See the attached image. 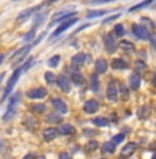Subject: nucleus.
<instances>
[{
  "label": "nucleus",
  "instance_id": "1",
  "mask_svg": "<svg viewBox=\"0 0 156 159\" xmlns=\"http://www.w3.org/2000/svg\"><path fill=\"white\" fill-rule=\"evenodd\" d=\"M33 58H29L28 61H26L25 64H24L22 66H20V68H17L15 71L13 72V75H11V78H10V80H8V83H7V86H6V89H4V94H3V97H2V102L4 101L6 98H7L8 96H10L11 93H13V89H14V86H15V83L18 82V79H20V76H21V73L22 72H25L26 69H29L30 68V65L33 64Z\"/></svg>",
  "mask_w": 156,
  "mask_h": 159
},
{
  "label": "nucleus",
  "instance_id": "2",
  "mask_svg": "<svg viewBox=\"0 0 156 159\" xmlns=\"http://www.w3.org/2000/svg\"><path fill=\"white\" fill-rule=\"evenodd\" d=\"M76 22H78V18H76V17H73V18H69V20L64 21V22H62V24H61V25H60V26H58V28H57L56 30H54V32H53V33H51V36H50V40H51V42H53V40H54V39H56V38H57V36H60V35H61V33H62V32H65V30H66V29H69V28H71V26H72V25H75V24H76Z\"/></svg>",
  "mask_w": 156,
  "mask_h": 159
},
{
  "label": "nucleus",
  "instance_id": "3",
  "mask_svg": "<svg viewBox=\"0 0 156 159\" xmlns=\"http://www.w3.org/2000/svg\"><path fill=\"white\" fill-rule=\"evenodd\" d=\"M32 46H33V44H29V46H25V47L20 48V50H18L17 53H15L14 56L11 57V65L15 66V65H17V64L22 62V61H24V58H25L26 56H28V53L30 51V48H32Z\"/></svg>",
  "mask_w": 156,
  "mask_h": 159
},
{
  "label": "nucleus",
  "instance_id": "4",
  "mask_svg": "<svg viewBox=\"0 0 156 159\" xmlns=\"http://www.w3.org/2000/svg\"><path fill=\"white\" fill-rule=\"evenodd\" d=\"M75 15H76L75 11H66V10L60 11V13H57L56 15H54V18H53V21H51L50 25H54V24H58V22H62V21H66V20H69V18H73Z\"/></svg>",
  "mask_w": 156,
  "mask_h": 159
},
{
  "label": "nucleus",
  "instance_id": "5",
  "mask_svg": "<svg viewBox=\"0 0 156 159\" xmlns=\"http://www.w3.org/2000/svg\"><path fill=\"white\" fill-rule=\"evenodd\" d=\"M106 98L112 102L118 101V86H116V80H111L106 89Z\"/></svg>",
  "mask_w": 156,
  "mask_h": 159
},
{
  "label": "nucleus",
  "instance_id": "6",
  "mask_svg": "<svg viewBox=\"0 0 156 159\" xmlns=\"http://www.w3.org/2000/svg\"><path fill=\"white\" fill-rule=\"evenodd\" d=\"M57 84L60 86V89L64 91V93H69L71 91V80L68 79V76L65 75H58L56 78Z\"/></svg>",
  "mask_w": 156,
  "mask_h": 159
},
{
  "label": "nucleus",
  "instance_id": "7",
  "mask_svg": "<svg viewBox=\"0 0 156 159\" xmlns=\"http://www.w3.org/2000/svg\"><path fill=\"white\" fill-rule=\"evenodd\" d=\"M133 33L137 36L138 39H142V40H148L151 39V35H149V30L145 28V26L141 25H133Z\"/></svg>",
  "mask_w": 156,
  "mask_h": 159
},
{
  "label": "nucleus",
  "instance_id": "8",
  "mask_svg": "<svg viewBox=\"0 0 156 159\" xmlns=\"http://www.w3.org/2000/svg\"><path fill=\"white\" fill-rule=\"evenodd\" d=\"M26 96L32 100H38V98H44L47 96V90L44 87H38V89H32L26 93Z\"/></svg>",
  "mask_w": 156,
  "mask_h": 159
},
{
  "label": "nucleus",
  "instance_id": "9",
  "mask_svg": "<svg viewBox=\"0 0 156 159\" xmlns=\"http://www.w3.org/2000/svg\"><path fill=\"white\" fill-rule=\"evenodd\" d=\"M100 108V104L96 101V100H88V101L84 102L83 105V111L86 114H96Z\"/></svg>",
  "mask_w": 156,
  "mask_h": 159
},
{
  "label": "nucleus",
  "instance_id": "10",
  "mask_svg": "<svg viewBox=\"0 0 156 159\" xmlns=\"http://www.w3.org/2000/svg\"><path fill=\"white\" fill-rule=\"evenodd\" d=\"M104 43H105V48L108 53H115L116 51V42H115V38L112 36V33H108L104 39Z\"/></svg>",
  "mask_w": 156,
  "mask_h": 159
},
{
  "label": "nucleus",
  "instance_id": "11",
  "mask_svg": "<svg viewBox=\"0 0 156 159\" xmlns=\"http://www.w3.org/2000/svg\"><path fill=\"white\" fill-rule=\"evenodd\" d=\"M136 149H137V144H136V143H127V144L122 148L120 155H122V157H124V158H128V157H131V155L136 152Z\"/></svg>",
  "mask_w": 156,
  "mask_h": 159
},
{
  "label": "nucleus",
  "instance_id": "12",
  "mask_svg": "<svg viewBox=\"0 0 156 159\" xmlns=\"http://www.w3.org/2000/svg\"><path fill=\"white\" fill-rule=\"evenodd\" d=\"M53 107L56 108L57 112H60V114H66V111H68V107H66V104L62 101L61 98H53Z\"/></svg>",
  "mask_w": 156,
  "mask_h": 159
},
{
  "label": "nucleus",
  "instance_id": "13",
  "mask_svg": "<svg viewBox=\"0 0 156 159\" xmlns=\"http://www.w3.org/2000/svg\"><path fill=\"white\" fill-rule=\"evenodd\" d=\"M128 83H130V87L133 89V90H138L140 84H141V78H140L138 72L131 73L130 78H128Z\"/></svg>",
  "mask_w": 156,
  "mask_h": 159
},
{
  "label": "nucleus",
  "instance_id": "14",
  "mask_svg": "<svg viewBox=\"0 0 156 159\" xmlns=\"http://www.w3.org/2000/svg\"><path fill=\"white\" fill-rule=\"evenodd\" d=\"M57 134H58V130L56 127H47V129H44V131H43V139L46 141H51V140H54L57 137Z\"/></svg>",
  "mask_w": 156,
  "mask_h": 159
},
{
  "label": "nucleus",
  "instance_id": "15",
  "mask_svg": "<svg viewBox=\"0 0 156 159\" xmlns=\"http://www.w3.org/2000/svg\"><path fill=\"white\" fill-rule=\"evenodd\" d=\"M87 58H88L87 54L79 53V54H76V56L72 57V64L75 66H80V65H83V64L86 62V60H87Z\"/></svg>",
  "mask_w": 156,
  "mask_h": 159
},
{
  "label": "nucleus",
  "instance_id": "16",
  "mask_svg": "<svg viewBox=\"0 0 156 159\" xmlns=\"http://www.w3.org/2000/svg\"><path fill=\"white\" fill-rule=\"evenodd\" d=\"M106 69H108V62L104 58H100V60L96 61V72L97 73H105Z\"/></svg>",
  "mask_w": 156,
  "mask_h": 159
},
{
  "label": "nucleus",
  "instance_id": "17",
  "mask_svg": "<svg viewBox=\"0 0 156 159\" xmlns=\"http://www.w3.org/2000/svg\"><path fill=\"white\" fill-rule=\"evenodd\" d=\"M112 68L114 69H127L128 64L123 58H115V60L112 61Z\"/></svg>",
  "mask_w": 156,
  "mask_h": 159
},
{
  "label": "nucleus",
  "instance_id": "18",
  "mask_svg": "<svg viewBox=\"0 0 156 159\" xmlns=\"http://www.w3.org/2000/svg\"><path fill=\"white\" fill-rule=\"evenodd\" d=\"M90 87H91V90L94 91V93H97L98 91V89H100V80H98V73H93L91 75V78H90Z\"/></svg>",
  "mask_w": 156,
  "mask_h": 159
},
{
  "label": "nucleus",
  "instance_id": "19",
  "mask_svg": "<svg viewBox=\"0 0 156 159\" xmlns=\"http://www.w3.org/2000/svg\"><path fill=\"white\" fill-rule=\"evenodd\" d=\"M58 133L64 134V136H69V134L75 133V127H73L72 125H62V126H60V129H58Z\"/></svg>",
  "mask_w": 156,
  "mask_h": 159
},
{
  "label": "nucleus",
  "instance_id": "20",
  "mask_svg": "<svg viewBox=\"0 0 156 159\" xmlns=\"http://www.w3.org/2000/svg\"><path fill=\"white\" fill-rule=\"evenodd\" d=\"M72 82L75 84H78V86H83V84L86 83V80H84V78L80 75L79 72H73L72 73Z\"/></svg>",
  "mask_w": 156,
  "mask_h": 159
},
{
  "label": "nucleus",
  "instance_id": "21",
  "mask_svg": "<svg viewBox=\"0 0 156 159\" xmlns=\"http://www.w3.org/2000/svg\"><path fill=\"white\" fill-rule=\"evenodd\" d=\"M93 123L96 125V126H98V127H108L109 126V120L106 118H96V119H93Z\"/></svg>",
  "mask_w": 156,
  "mask_h": 159
},
{
  "label": "nucleus",
  "instance_id": "22",
  "mask_svg": "<svg viewBox=\"0 0 156 159\" xmlns=\"http://www.w3.org/2000/svg\"><path fill=\"white\" fill-rule=\"evenodd\" d=\"M30 111H33L35 114H43V112H46V105L44 104H32Z\"/></svg>",
  "mask_w": 156,
  "mask_h": 159
},
{
  "label": "nucleus",
  "instance_id": "23",
  "mask_svg": "<svg viewBox=\"0 0 156 159\" xmlns=\"http://www.w3.org/2000/svg\"><path fill=\"white\" fill-rule=\"evenodd\" d=\"M46 120L50 122V123H61V122H62V116L57 115V114H50L46 118Z\"/></svg>",
  "mask_w": 156,
  "mask_h": 159
},
{
  "label": "nucleus",
  "instance_id": "24",
  "mask_svg": "<svg viewBox=\"0 0 156 159\" xmlns=\"http://www.w3.org/2000/svg\"><path fill=\"white\" fill-rule=\"evenodd\" d=\"M115 143H112V141H106V143H104L102 144V149L105 152H108V154H114L115 152Z\"/></svg>",
  "mask_w": 156,
  "mask_h": 159
},
{
  "label": "nucleus",
  "instance_id": "25",
  "mask_svg": "<svg viewBox=\"0 0 156 159\" xmlns=\"http://www.w3.org/2000/svg\"><path fill=\"white\" fill-rule=\"evenodd\" d=\"M108 13V10H90L87 13V18H96L100 17V15H104Z\"/></svg>",
  "mask_w": 156,
  "mask_h": 159
},
{
  "label": "nucleus",
  "instance_id": "26",
  "mask_svg": "<svg viewBox=\"0 0 156 159\" xmlns=\"http://www.w3.org/2000/svg\"><path fill=\"white\" fill-rule=\"evenodd\" d=\"M119 46H120L123 50H126V51H133L134 50V44L131 43V42H128V40H122Z\"/></svg>",
  "mask_w": 156,
  "mask_h": 159
},
{
  "label": "nucleus",
  "instance_id": "27",
  "mask_svg": "<svg viewBox=\"0 0 156 159\" xmlns=\"http://www.w3.org/2000/svg\"><path fill=\"white\" fill-rule=\"evenodd\" d=\"M20 98H21V93H14L13 98H11L10 104H8V108H15V105H17V102L20 101Z\"/></svg>",
  "mask_w": 156,
  "mask_h": 159
},
{
  "label": "nucleus",
  "instance_id": "28",
  "mask_svg": "<svg viewBox=\"0 0 156 159\" xmlns=\"http://www.w3.org/2000/svg\"><path fill=\"white\" fill-rule=\"evenodd\" d=\"M138 118L140 119H144V118H146L148 116V114H149V107H141V108L138 109Z\"/></svg>",
  "mask_w": 156,
  "mask_h": 159
},
{
  "label": "nucleus",
  "instance_id": "29",
  "mask_svg": "<svg viewBox=\"0 0 156 159\" xmlns=\"http://www.w3.org/2000/svg\"><path fill=\"white\" fill-rule=\"evenodd\" d=\"M134 66H136V71H138V72L145 71V69H146V64L142 60H137L136 64H134Z\"/></svg>",
  "mask_w": 156,
  "mask_h": 159
},
{
  "label": "nucleus",
  "instance_id": "30",
  "mask_svg": "<svg viewBox=\"0 0 156 159\" xmlns=\"http://www.w3.org/2000/svg\"><path fill=\"white\" fill-rule=\"evenodd\" d=\"M119 91H120V96H122V98L123 100L128 98V90H127V87L124 86L123 83H120V86H119Z\"/></svg>",
  "mask_w": 156,
  "mask_h": 159
},
{
  "label": "nucleus",
  "instance_id": "31",
  "mask_svg": "<svg viewBox=\"0 0 156 159\" xmlns=\"http://www.w3.org/2000/svg\"><path fill=\"white\" fill-rule=\"evenodd\" d=\"M56 78L57 76L54 75L53 72H46V75H44V79H46V82H47L48 84H53L54 82H56Z\"/></svg>",
  "mask_w": 156,
  "mask_h": 159
},
{
  "label": "nucleus",
  "instance_id": "32",
  "mask_svg": "<svg viewBox=\"0 0 156 159\" xmlns=\"http://www.w3.org/2000/svg\"><path fill=\"white\" fill-rule=\"evenodd\" d=\"M115 35L118 36V38H122V36L124 35V26L122 25V24H118V25L115 26Z\"/></svg>",
  "mask_w": 156,
  "mask_h": 159
},
{
  "label": "nucleus",
  "instance_id": "33",
  "mask_svg": "<svg viewBox=\"0 0 156 159\" xmlns=\"http://www.w3.org/2000/svg\"><path fill=\"white\" fill-rule=\"evenodd\" d=\"M60 60H61V57L58 56V54H57V56H53L50 60H48V62H47L48 66H57L58 62H60Z\"/></svg>",
  "mask_w": 156,
  "mask_h": 159
},
{
  "label": "nucleus",
  "instance_id": "34",
  "mask_svg": "<svg viewBox=\"0 0 156 159\" xmlns=\"http://www.w3.org/2000/svg\"><path fill=\"white\" fill-rule=\"evenodd\" d=\"M141 21L146 25V28H149V29H155V24H154V21H151L149 18H145V17H144V18H141Z\"/></svg>",
  "mask_w": 156,
  "mask_h": 159
},
{
  "label": "nucleus",
  "instance_id": "35",
  "mask_svg": "<svg viewBox=\"0 0 156 159\" xmlns=\"http://www.w3.org/2000/svg\"><path fill=\"white\" fill-rule=\"evenodd\" d=\"M14 114H15V108H8V111L4 114V116H3V119H4V120H8V119L13 118Z\"/></svg>",
  "mask_w": 156,
  "mask_h": 159
},
{
  "label": "nucleus",
  "instance_id": "36",
  "mask_svg": "<svg viewBox=\"0 0 156 159\" xmlns=\"http://www.w3.org/2000/svg\"><path fill=\"white\" fill-rule=\"evenodd\" d=\"M123 140H124V134H116L115 137H112V143H115V144H119Z\"/></svg>",
  "mask_w": 156,
  "mask_h": 159
},
{
  "label": "nucleus",
  "instance_id": "37",
  "mask_svg": "<svg viewBox=\"0 0 156 159\" xmlns=\"http://www.w3.org/2000/svg\"><path fill=\"white\" fill-rule=\"evenodd\" d=\"M108 2H114V0H86L84 3H87V4H100V3H108Z\"/></svg>",
  "mask_w": 156,
  "mask_h": 159
},
{
  "label": "nucleus",
  "instance_id": "38",
  "mask_svg": "<svg viewBox=\"0 0 156 159\" xmlns=\"http://www.w3.org/2000/svg\"><path fill=\"white\" fill-rule=\"evenodd\" d=\"M87 148L90 149V151H94V149L98 148V143H97V141H90L87 144Z\"/></svg>",
  "mask_w": 156,
  "mask_h": 159
},
{
  "label": "nucleus",
  "instance_id": "39",
  "mask_svg": "<svg viewBox=\"0 0 156 159\" xmlns=\"http://www.w3.org/2000/svg\"><path fill=\"white\" fill-rule=\"evenodd\" d=\"M120 17V14H116V15H114V17H109V18H106V20H104V22H109V21H114V20H116V18H119Z\"/></svg>",
  "mask_w": 156,
  "mask_h": 159
},
{
  "label": "nucleus",
  "instance_id": "40",
  "mask_svg": "<svg viewBox=\"0 0 156 159\" xmlns=\"http://www.w3.org/2000/svg\"><path fill=\"white\" fill-rule=\"evenodd\" d=\"M69 157H71V155H69L68 152H62V154L60 155V158H61V159H62V158H69Z\"/></svg>",
  "mask_w": 156,
  "mask_h": 159
},
{
  "label": "nucleus",
  "instance_id": "41",
  "mask_svg": "<svg viewBox=\"0 0 156 159\" xmlns=\"http://www.w3.org/2000/svg\"><path fill=\"white\" fill-rule=\"evenodd\" d=\"M84 133L86 134H96V131L94 130H84Z\"/></svg>",
  "mask_w": 156,
  "mask_h": 159
},
{
  "label": "nucleus",
  "instance_id": "42",
  "mask_svg": "<svg viewBox=\"0 0 156 159\" xmlns=\"http://www.w3.org/2000/svg\"><path fill=\"white\" fill-rule=\"evenodd\" d=\"M151 42H152V44H154V47H156V38H152Z\"/></svg>",
  "mask_w": 156,
  "mask_h": 159
},
{
  "label": "nucleus",
  "instance_id": "43",
  "mask_svg": "<svg viewBox=\"0 0 156 159\" xmlns=\"http://www.w3.org/2000/svg\"><path fill=\"white\" fill-rule=\"evenodd\" d=\"M4 76H6V73H4V72H2V73H0V82H2L3 79H4Z\"/></svg>",
  "mask_w": 156,
  "mask_h": 159
},
{
  "label": "nucleus",
  "instance_id": "44",
  "mask_svg": "<svg viewBox=\"0 0 156 159\" xmlns=\"http://www.w3.org/2000/svg\"><path fill=\"white\" fill-rule=\"evenodd\" d=\"M3 60H4V56H3V54H0V64L3 62Z\"/></svg>",
  "mask_w": 156,
  "mask_h": 159
},
{
  "label": "nucleus",
  "instance_id": "45",
  "mask_svg": "<svg viewBox=\"0 0 156 159\" xmlns=\"http://www.w3.org/2000/svg\"><path fill=\"white\" fill-rule=\"evenodd\" d=\"M152 83H154V84H155V86H156V75L154 76V79H152Z\"/></svg>",
  "mask_w": 156,
  "mask_h": 159
}]
</instances>
